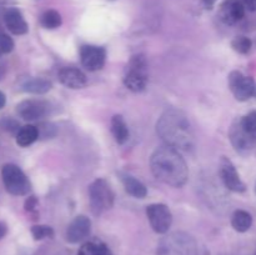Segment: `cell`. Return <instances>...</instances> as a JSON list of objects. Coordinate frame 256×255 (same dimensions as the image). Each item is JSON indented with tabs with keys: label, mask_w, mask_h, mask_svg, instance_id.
<instances>
[{
	"label": "cell",
	"mask_w": 256,
	"mask_h": 255,
	"mask_svg": "<svg viewBox=\"0 0 256 255\" xmlns=\"http://www.w3.org/2000/svg\"><path fill=\"white\" fill-rule=\"evenodd\" d=\"M106 245L102 242H88L82 245L78 255H102Z\"/></svg>",
	"instance_id": "23"
},
{
	"label": "cell",
	"mask_w": 256,
	"mask_h": 255,
	"mask_svg": "<svg viewBox=\"0 0 256 255\" xmlns=\"http://www.w3.org/2000/svg\"><path fill=\"white\" fill-rule=\"evenodd\" d=\"M150 169L159 182L174 188L184 186L189 178L184 158L179 150L168 145L155 149L150 158Z\"/></svg>",
	"instance_id": "2"
},
{
	"label": "cell",
	"mask_w": 256,
	"mask_h": 255,
	"mask_svg": "<svg viewBox=\"0 0 256 255\" xmlns=\"http://www.w3.org/2000/svg\"><path fill=\"white\" fill-rule=\"evenodd\" d=\"M156 255H199V249L192 235L184 232H175L160 240Z\"/></svg>",
	"instance_id": "3"
},
{
	"label": "cell",
	"mask_w": 256,
	"mask_h": 255,
	"mask_svg": "<svg viewBox=\"0 0 256 255\" xmlns=\"http://www.w3.org/2000/svg\"><path fill=\"white\" fill-rule=\"evenodd\" d=\"M119 176L122 179V185L125 188V192L132 196L138 198V199H144L148 195V189L140 180L126 172H119Z\"/></svg>",
	"instance_id": "17"
},
{
	"label": "cell",
	"mask_w": 256,
	"mask_h": 255,
	"mask_svg": "<svg viewBox=\"0 0 256 255\" xmlns=\"http://www.w3.org/2000/svg\"><path fill=\"white\" fill-rule=\"evenodd\" d=\"M52 82H49L48 79H44V78H30V79H26L22 84V92L36 95L46 94L48 92L52 90Z\"/></svg>",
	"instance_id": "18"
},
{
	"label": "cell",
	"mask_w": 256,
	"mask_h": 255,
	"mask_svg": "<svg viewBox=\"0 0 256 255\" xmlns=\"http://www.w3.org/2000/svg\"><path fill=\"white\" fill-rule=\"evenodd\" d=\"M229 136L230 140H232V144L234 145L236 152H242V154L250 152V150L254 148L256 142L255 139H252V138L244 130V128H242V119L236 120V122L232 125Z\"/></svg>",
	"instance_id": "13"
},
{
	"label": "cell",
	"mask_w": 256,
	"mask_h": 255,
	"mask_svg": "<svg viewBox=\"0 0 256 255\" xmlns=\"http://www.w3.org/2000/svg\"><path fill=\"white\" fill-rule=\"evenodd\" d=\"M229 88L235 99L246 102L255 95L256 84L254 79L240 72H232L229 75Z\"/></svg>",
	"instance_id": "7"
},
{
	"label": "cell",
	"mask_w": 256,
	"mask_h": 255,
	"mask_svg": "<svg viewBox=\"0 0 256 255\" xmlns=\"http://www.w3.org/2000/svg\"><path fill=\"white\" fill-rule=\"evenodd\" d=\"M32 235L35 240H42L54 236V230L48 225H34L32 228Z\"/></svg>",
	"instance_id": "26"
},
{
	"label": "cell",
	"mask_w": 256,
	"mask_h": 255,
	"mask_svg": "<svg viewBox=\"0 0 256 255\" xmlns=\"http://www.w3.org/2000/svg\"><path fill=\"white\" fill-rule=\"evenodd\" d=\"M2 178L5 189L12 195L22 196V195H26L32 189V184L26 175L19 166L14 164H5L2 166Z\"/></svg>",
	"instance_id": "6"
},
{
	"label": "cell",
	"mask_w": 256,
	"mask_h": 255,
	"mask_svg": "<svg viewBox=\"0 0 256 255\" xmlns=\"http://www.w3.org/2000/svg\"><path fill=\"white\" fill-rule=\"evenodd\" d=\"M110 2H114V0H110Z\"/></svg>",
	"instance_id": "34"
},
{
	"label": "cell",
	"mask_w": 256,
	"mask_h": 255,
	"mask_svg": "<svg viewBox=\"0 0 256 255\" xmlns=\"http://www.w3.org/2000/svg\"><path fill=\"white\" fill-rule=\"evenodd\" d=\"M156 132L165 145L179 152H190L195 145V136L186 114L179 109L165 110L156 122Z\"/></svg>",
	"instance_id": "1"
},
{
	"label": "cell",
	"mask_w": 256,
	"mask_h": 255,
	"mask_svg": "<svg viewBox=\"0 0 256 255\" xmlns=\"http://www.w3.org/2000/svg\"><path fill=\"white\" fill-rule=\"evenodd\" d=\"M59 82L70 89H82L86 86V75L76 68H62L58 74Z\"/></svg>",
	"instance_id": "15"
},
{
	"label": "cell",
	"mask_w": 256,
	"mask_h": 255,
	"mask_svg": "<svg viewBox=\"0 0 256 255\" xmlns=\"http://www.w3.org/2000/svg\"><path fill=\"white\" fill-rule=\"evenodd\" d=\"M245 6L242 0H224L220 5L219 16L226 25H234L244 18Z\"/></svg>",
	"instance_id": "14"
},
{
	"label": "cell",
	"mask_w": 256,
	"mask_h": 255,
	"mask_svg": "<svg viewBox=\"0 0 256 255\" xmlns=\"http://www.w3.org/2000/svg\"><path fill=\"white\" fill-rule=\"evenodd\" d=\"M80 60L82 66L89 72H98L102 69L106 60V52L104 48L96 45H82L80 48Z\"/></svg>",
	"instance_id": "9"
},
{
	"label": "cell",
	"mask_w": 256,
	"mask_h": 255,
	"mask_svg": "<svg viewBox=\"0 0 256 255\" xmlns=\"http://www.w3.org/2000/svg\"><path fill=\"white\" fill-rule=\"evenodd\" d=\"M114 192L105 179H96L89 186L90 209L94 215H100L114 205Z\"/></svg>",
	"instance_id": "5"
},
{
	"label": "cell",
	"mask_w": 256,
	"mask_h": 255,
	"mask_svg": "<svg viewBox=\"0 0 256 255\" xmlns=\"http://www.w3.org/2000/svg\"><path fill=\"white\" fill-rule=\"evenodd\" d=\"M16 112L19 116L26 122H35L49 114L50 105L44 100L29 99L20 102L16 106Z\"/></svg>",
	"instance_id": "10"
},
{
	"label": "cell",
	"mask_w": 256,
	"mask_h": 255,
	"mask_svg": "<svg viewBox=\"0 0 256 255\" xmlns=\"http://www.w3.org/2000/svg\"><path fill=\"white\" fill-rule=\"evenodd\" d=\"M40 24L45 29H56L62 25V15L56 10H46L40 18Z\"/></svg>",
	"instance_id": "22"
},
{
	"label": "cell",
	"mask_w": 256,
	"mask_h": 255,
	"mask_svg": "<svg viewBox=\"0 0 256 255\" xmlns=\"http://www.w3.org/2000/svg\"><path fill=\"white\" fill-rule=\"evenodd\" d=\"M14 49V42L12 38L6 34H0V56L9 54Z\"/></svg>",
	"instance_id": "27"
},
{
	"label": "cell",
	"mask_w": 256,
	"mask_h": 255,
	"mask_svg": "<svg viewBox=\"0 0 256 255\" xmlns=\"http://www.w3.org/2000/svg\"><path fill=\"white\" fill-rule=\"evenodd\" d=\"M124 85L132 92H140L146 88L149 82L146 58L142 54L132 56L125 69Z\"/></svg>",
	"instance_id": "4"
},
{
	"label": "cell",
	"mask_w": 256,
	"mask_h": 255,
	"mask_svg": "<svg viewBox=\"0 0 256 255\" xmlns=\"http://www.w3.org/2000/svg\"><path fill=\"white\" fill-rule=\"evenodd\" d=\"M242 2L244 4L245 9L250 10V12L256 10V0H242Z\"/></svg>",
	"instance_id": "29"
},
{
	"label": "cell",
	"mask_w": 256,
	"mask_h": 255,
	"mask_svg": "<svg viewBox=\"0 0 256 255\" xmlns=\"http://www.w3.org/2000/svg\"><path fill=\"white\" fill-rule=\"evenodd\" d=\"M39 135V129L36 126H34V125H25V126L20 128L19 132H18L16 144L22 148L29 146L32 142H36Z\"/></svg>",
	"instance_id": "20"
},
{
	"label": "cell",
	"mask_w": 256,
	"mask_h": 255,
	"mask_svg": "<svg viewBox=\"0 0 256 255\" xmlns=\"http://www.w3.org/2000/svg\"><path fill=\"white\" fill-rule=\"evenodd\" d=\"M110 125H112V132L115 142L120 145L125 144L128 139H129V128H128L126 122H125L124 118L119 114L114 115L112 118Z\"/></svg>",
	"instance_id": "19"
},
{
	"label": "cell",
	"mask_w": 256,
	"mask_h": 255,
	"mask_svg": "<svg viewBox=\"0 0 256 255\" xmlns=\"http://www.w3.org/2000/svg\"><path fill=\"white\" fill-rule=\"evenodd\" d=\"M252 40L246 36H236L232 42V49L239 52V54H248L252 49Z\"/></svg>",
	"instance_id": "25"
},
{
	"label": "cell",
	"mask_w": 256,
	"mask_h": 255,
	"mask_svg": "<svg viewBox=\"0 0 256 255\" xmlns=\"http://www.w3.org/2000/svg\"><path fill=\"white\" fill-rule=\"evenodd\" d=\"M92 230V222L85 215H78L72 219L66 229V240L72 244L82 242L86 239Z\"/></svg>",
	"instance_id": "12"
},
{
	"label": "cell",
	"mask_w": 256,
	"mask_h": 255,
	"mask_svg": "<svg viewBox=\"0 0 256 255\" xmlns=\"http://www.w3.org/2000/svg\"><path fill=\"white\" fill-rule=\"evenodd\" d=\"M242 125L245 132L256 140V112H249L242 119Z\"/></svg>",
	"instance_id": "24"
},
{
	"label": "cell",
	"mask_w": 256,
	"mask_h": 255,
	"mask_svg": "<svg viewBox=\"0 0 256 255\" xmlns=\"http://www.w3.org/2000/svg\"><path fill=\"white\" fill-rule=\"evenodd\" d=\"M252 224V218L245 210H236L232 216V225L236 232H245L250 229Z\"/></svg>",
	"instance_id": "21"
},
{
	"label": "cell",
	"mask_w": 256,
	"mask_h": 255,
	"mask_svg": "<svg viewBox=\"0 0 256 255\" xmlns=\"http://www.w3.org/2000/svg\"><path fill=\"white\" fill-rule=\"evenodd\" d=\"M4 22L9 32H12L15 35H24L29 30L28 22H25L22 14L15 8L6 10L4 15Z\"/></svg>",
	"instance_id": "16"
},
{
	"label": "cell",
	"mask_w": 256,
	"mask_h": 255,
	"mask_svg": "<svg viewBox=\"0 0 256 255\" xmlns=\"http://www.w3.org/2000/svg\"><path fill=\"white\" fill-rule=\"evenodd\" d=\"M38 206V200L35 196L28 198L26 202H25V210L29 212H32Z\"/></svg>",
	"instance_id": "28"
},
{
	"label": "cell",
	"mask_w": 256,
	"mask_h": 255,
	"mask_svg": "<svg viewBox=\"0 0 256 255\" xmlns=\"http://www.w3.org/2000/svg\"><path fill=\"white\" fill-rule=\"evenodd\" d=\"M5 104H6V98H5L4 92H0V109H2L5 106Z\"/></svg>",
	"instance_id": "32"
},
{
	"label": "cell",
	"mask_w": 256,
	"mask_h": 255,
	"mask_svg": "<svg viewBox=\"0 0 256 255\" xmlns=\"http://www.w3.org/2000/svg\"><path fill=\"white\" fill-rule=\"evenodd\" d=\"M255 192H256V188H255Z\"/></svg>",
	"instance_id": "35"
},
{
	"label": "cell",
	"mask_w": 256,
	"mask_h": 255,
	"mask_svg": "<svg viewBox=\"0 0 256 255\" xmlns=\"http://www.w3.org/2000/svg\"><path fill=\"white\" fill-rule=\"evenodd\" d=\"M219 166L220 178H222V182H224V185L228 189L235 192H242L246 190V185H245L244 182H242V180L240 179L234 164H232L228 158H222Z\"/></svg>",
	"instance_id": "11"
},
{
	"label": "cell",
	"mask_w": 256,
	"mask_h": 255,
	"mask_svg": "<svg viewBox=\"0 0 256 255\" xmlns=\"http://www.w3.org/2000/svg\"><path fill=\"white\" fill-rule=\"evenodd\" d=\"M102 255H112V252H110V250H109V248H105V249H104V252H102Z\"/></svg>",
	"instance_id": "33"
},
{
	"label": "cell",
	"mask_w": 256,
	"mask_h": 255,
	"mask_svg": "<svg viewBox=\"0 0 256 255\" xmlns=\"http://www.w3.org/2000/svg\"><path fill=\"white\" fill-rule=\"evenodd\" d=\"M218 0H202V5H204L205 9H212V6L215 5Z\"/></svg>",
	"instance_id": "31"
},
{
	"label": "cell",
	"mask_w": 256,
	"mask_h": 255,
	"mask_svg": "<svg viewBox=\"0 0 256 255\" xmlns=\"http://www.w3.org/2000/svg\"><path fill=\"white\" fill-rule=\"evenodd\" d=\"M8 232V226L4 222H0V240L6 235Z\"/></svg>",
	"instance_id": "30"
},
{
	"label": "cell",
	"mask_w": 256,
	"mask_h": 255,
	"mask_svg": "<svg viewBox=\"0 0 256 255\" xmlns=\"http://www.w3.org/2000/svg\"><path fill=\"white\" fill-rule=\"evenodd\" d=\"M146 216L152 230L158 234H166L172 222V215L165 204H152L146 208Z\"/></svg>",
	"instance_id": "8"
}]
</instances>
